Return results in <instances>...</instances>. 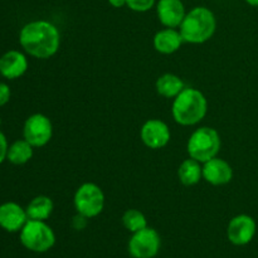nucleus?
Wrapping results in <instances>:
<instances>
[{
  "instance_id": "obj_1",
  "label": "nucleus",
  "mask_w": 258,
  "mask_h": 258,
  "mask_svg": "<svg viewBox=\"0 0 258 258\" xmlns=\"http://www.w3.org/2000/svg\"><path fill=\"white\" fill-rule=\"evenodd\" d=\"M19 43L25 53L38 59H49L60 47V33L48 20H34L22 28Z\"/></svg>"
},
{
  "instance_id": "obj_2",
  "label": "nucleus",
  "mask_w": 258,
  "mask_h": 258,
  "mask_svg": "<svg viewBox=\"0 0 258 258\" xmlns=\"http://www.w3.org/2000/svg\"><path fill=\"white\" fill-rule=\"evenodd\" d=\"M208 112V101L203 92L193 87H185L173 100L171 115L180 126H194L204 120Z\"/></svg>"
},
{
  "instance_id": "obj_3",
  "label": "nucleus",
  "mask_w": 258,
  "mask_h": 258,
  "mask_svg": "<svg viewBox=\"0 0 258 258\" xmlns=\"http://www.w3.org/2000/svg\"><path fill=\"white\" fill-rule=\"evenodd\" d=\"M217 19L214 13L206 7H196L186 12L183 23L179 27L184 43L203 44L214 35Z\"/></svg>"
},
{
  "instance_id": "obj_4",
  "label": "nucleus",
  "mask_w": 258,
  "mask_h": 258,
  "mask_svg": "<svg viewBox=\"0 0 258 258\" xmlns=\"http://www.w3.org/2000/svg\"><path fill=\"white\" fill-rule=\"evenodd\" d=\"M222 140L218 131L209 126H202L193 131L186 144V151L189 158L206 163L218 156L221 151Z\"/></svg>"
},
{
  "instance_id": "obj_5",
  "label": "nucleus",
  "mask_w": 258,
  "mask_h": 258,
  "mask_svg": "<svg viewBox=\"0 0 258 258\" xmlns=\"http://www.w3.org/2000/svg\"><path fill=\"white\" fill-rule=\"evenodd\" d=\"M20 242L29 251L44 253L55 244V234L45 221L28 219L20 231Z\"/></svg>"
},
{
  "instance_id": "obj_6",
  "label": "nucleus",
  "mask_w": 258,
  "mask_h": 258,
  "mask_svg": "<svg viewBox=\"0 0 258 258\" xmlns=\"http://www.w3.org/2000/svg\"><path fill=\"white\" fill-rule=\"evenodd\" d=\"M76 212L92 219L100 216L105 208V193L95 183H83L73 197Z\"/></svg>"
},
{
  "instance_id": "obj_7",
  "label": "nucleus",
  "mask_w": 258,
  "mask_h": 258,
  "mask_svg": "<svg viewBox=\"0 0 258 258\" xmlns=\"http://www.w3.org/2000/svg\"><path fill=\"white\" fill-rule=\"evenodd\" d=\"M161 239L154 228L146 227L135 232L128 241V253L134 258H154L159 253Z\"/></svg>"
},
{
  "instance_id": "obj_8",
  "label": "nucleus",
  "mask_w": 258,
  "mask_h": 258,
  "mask_svg": "<svg viewBox=\"0 0 258 258\" xmlns=\"http://www.w3.org/2000/svg\"><path fill=\"white\" fill-rule=\"evenodd\" d=\"M23 136L33 148H43L53 136L52 121L43 113L29 116L24 122Z\"/></svg>"
},
{
  "instance_id": "obj_9",
  "label": "nucleus",
  "mask_w": 258,
  "mask_h": 258,
  "mask_svg": "<svg viewBox=\"0 0 258 258\" xmlns=\"http://www.w3.org/2000/svg\"><path fill=\"white\" fill-rule=\"evenodd\" d=\"M140 138L146 148L159 150L170 143L171 133L166 122L159 118H150L141 126Z\"/></svg>"
},
{
  "instance_id": "obj_10",
  "label": "nucleus",
  "mask_w": 258,
  "mask_h": 258,
  "mask_svg": "<svg viewBox=\"0 0 258 258\" xmlns=\"http://www.w3.org/2000/svg\"><path fill=\"white\" fill-rule=\"evenodd\" d=\"M257 231L256 221L248 214H238L229 221L227 227V238L234 246H246Z\"/></svg>"
},
{
  "instance_id": "obj_11",
  "label": "nucleus",
  "mask_w": 258,
  "mask_h": 258,
  "mask_svg": "<svg viewBox=\"0 0 258 258\" xmlns=\"http://www.w3.org/2000/svg\"><path fill=\"white\" fill-rule=\"evenodd\" d=\"M155 8L159 22L165 28L178 29L186 15L185 7L181 0H158Z\"/></svg>"
},
{
  "instance_id": "obj_12",
  "label": "nucleus",
  "mask_w": 258,
  "mask_h": 258,
  "mask_svg": "<svg viewBox=\"0 0 258 258\" xmlns=\"http://www.w3.org/2000/svg\"><path fill=\"white\" fill-rule=\"evenodd\" d=\"M203 179L211 185H226L233 179V169L228 161L216 156L203 163Z\"/></svg>"
},
{
  "instance_id": "obj_13",
  "label": "nucleus",
  "mask_w": 258,
  "mask_h": 258,
  "mask_svg": "<svg viewBox=\"0 0 258 258\" xmlns=\"http://www.w3.org/2000/svg\"><path fill=\"white\" fill-rule=\"evenodd\" d=\"M28 219L27 211L14 202L0 206V227L7 232H20Z\"/></svg>"
},
{
  "instance_id": "obj_14",
  "label": "nucleus",
  "mask_w": 258,
  "mask_h": 258,
  "mask_svg": "<svg viewBox=\"0 0 258 258\" xmlns=\"http://www.w3.org/2000/svg\"><path fill=\"white\" fill-rule=\"evenodd\" d=\"M28 70V59L19 50H9L0 57V75L8 80L22 77Z\"/></svg>"
},
{
  "instance_id": "obj_15",
  "label": "nucleus",
  "mask_w": 258,
  "mask_h": 258,
  "mask_svg": "<svg viewBox=\"0 0 258 258\" xmlns=\"http://www.w3.org/2000/svg\"><path fill=\"white\" fill-rule=\"evenodd\" d=\"M184 39L176 28H164L154 35L153 44L156 52L161 54H173L183 45Z\"/></svg>"
},
{
  "instance_id": "obj_16",
  "label": "nucleus",
  "mask_w": 258,
  "mask_h": 258,
  "mask_svg": "<svg viewBox=\"0 0 258 258\" xmlns=\"http://www.w3.org/2000/svg\"><path fill=\"white\" fill-rule=\"evenodd\" d=\"M178 178L183 185H197L203 179V164L193 158L185 159L178 168Z\"/></svg>"
},
{
  "instance_id": "obj_17",
  "label": "nucleus",
  "mask_w": 258,
  "mask_h": 258,
  "mask_svg": "<svg viewBox=\"0 0 258 258\" xmlns=\"http://www.w3.org/2000/svg\"><path fill=\"white\" fill-rule=\"evenodd\" d=\"M185 83L174 73H164L156 80V92L165 98H175L185 88Z\"/></svg>"
},
{
  "instance_id": "obj_18",
  "label": "nucleus",
  "mask_w": 258,
  "mask_h": 258,
  "mask_svg": "<svg viewBox=\"0 0 258 258\" xmlns=\"http://www.w3.org/2000/svg\"><path fill=\"white\" fill-rule=\"evenodd\" d=\"M53 209H54V203L49 197L38 196L30 201L25 211H27V216L29 219L47 221L52 216Z\"/></svg>"
},
{
  "instance_id": "obj_19",
  "label": "nucleus",
  "mask_w": 258,
  "mask_h": 258,
  "mask_svg": "<svg viewBox=\"0 0 258 258\" xmlns=\"http://www.w3.org/2000/svg\"><path fill=\"white\" fill-rule=\"evenodd\" d=\"M33 154H34V148L25 139H23L15 141L9 146L7 159L14 165H23L33 158Z\"/></svg>"
},
{
  "instance_id": "obj_20",
  "label": "nucleus",
  "mask_w": 258,
  "mask_h": 258,
  "mask_svg": "<svg viewBox=\"0 0 258 258\" xmlns=\"http://www.w3.org/2000/svg\"><path fill=\"white\" fill-rule=\"evenodd\" d=\"M122 224L128 232L135 233L148 227V219L143 212L138 209H127L122 216Z\"/></svg>"
},
{
  "instance_id": "obj_21",
  "label": "nucleus",
  "mask_w": 258,
  "mask_h": 258,
  "mask_svg": "<svg viewBox=\"0 0 258 258\" xmlns=\"http://www.w3.org/2000/svg\"><path fill=\"white\" fill-rule=\"evenodd\" d=\"M158 0H126V7L130 8L133 12L146 13L153 9Z\"/></svg>"
},
{
  "instance_id": "obj_22",
  "label": "nucleus",
  "mask_w": 258,
  "mask_h": 258,
  "mask_svg": "<svg viewBox=\"0 0 258 258\" xmlns=\"http://www.w3.org/2000/svg\"><path fill=\"white\" fill-rule=\"evenodd\" d=\"M88 219H90V218H87V217H85V216H82V214L77 213L72 218V227L76 229V231H83V229L87 227Z\"/></svg>"
},
{
  "instance_id": "obj_23",
  "label": "nucleus",
  "mask_w": 258,
  "mask_h": 258,
  "mask_svg": "<svg viewBox=\"0 0 258 258\" xmlns=\"http://www.w3.org/2000/svg\"><path fill=\"white\" fill-rule=\"evenodd\" d=\"M10 95H12V92H10L9 86L0 82V107L9 102Z\"/></svg>"
},
{
  "instance_id": "obj_24",
  "label": "nucleus",
  "mask_w": 258,
  "mask_h": 258,
  "mask_svg": "<svg viewBox=\"0 0 258 258\" xmlns=\"http://www.w3.org/2000/svg\"><path fill=\"white\" fill-rule=\"evenodd\" d=\"M8 149H9V145H8L7 138H5L4 134L0 131V164L7 159Z\"/></svg>"
},
{
  "instance_id": "obj_25",
  "label": "nucleus",
  "mask_w": 258,
  "mask_h": 258,
  "mask_svg": "<svg viewBox=\"0 0 258 258\" xmlns=\"http://www.w3.org/2000/svg\"><path fill=\"white\" fill-rule=\"evenodd\" d=\"M108 4L113 8L126 7V0H108Z\"/></svg>"
},
{
  "instance_id": "obj_26",
  "label": "nucleus",
  "mask_w": 258,
  "mask_h": 258,
  "mask_svg": "<svg viewBox=\"0 0 258 258\" xmlns=\"http://www.w3.org/2000/svg\"><path fill=\"white\" fill-rule=\"evenodd\" d=\"M246 3L251 7H258V0H246Z\"/></svg>"
},
{
  "instance_id": "obj_27",
  "label": "nucleus",
  "mask_w": 258,
  "mask_h": 258,
  "mask_svg": "<svg viewBox=\"0 0 258 258\" xmlns=\"http://www.w3.org/2000/svg\"><path fill=\"white\" fill-rule=\"evenodd\" d=\"M0 123H2V120H0Z\"/></svg>"
}]
</instances>
